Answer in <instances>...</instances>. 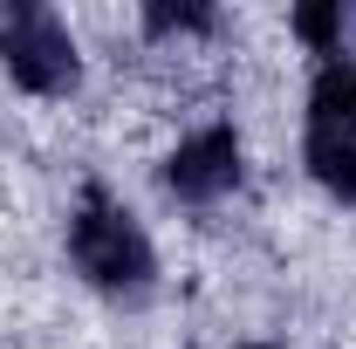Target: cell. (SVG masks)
<instances>
[{
  "label": "cell",
  "mask_w": 356,
  "mask_h": 349,
  "mask_svg": "<svg viewBox=\"0 0 356 349\" xmlns=\"http://www.w3.org/2000/svg\"><path fill=\"white\" fill-rule=\"evenodd\" d=\"M309 131H356V62H322L309 89Z\"/></svg>",
  "instance_id": "cell-4"
},
{
  "label": "cell",
  "mask_w": 356,
  "mask_h": 349,
  "mask_svg": "<svg viewBox=\"0 0 356 349\" xmlns=\"http://www.w3.org/2000/svg\"><path fill=\"white\" fill-rule=\"evenodd\" d=\"M144 28L151 35H199V28H213V7H151Z\"/></svg>",
  "instance_id": "cell-7"
},
{
  "label": "cell",
  "mask_w": 356,
  "mask_h": 349,
  "mask_svg": "<svg viewBox=\"0 0 356 349\" xmlns=\"http://www.w3.org/2000/svg\"><path fill=\"white\" fill-rule=\"evenodd\" d=\"M309 172L322 192L356 206V131H309Z\"/></svg>",
  "instance_id": "cell-5"
},
{
  "label": "cell",
  "mask_w": 356,
  "mask_h": 349,
  "mask_svg": "<svg viewBox=\"0 0 356 349\" xmlns=\"http://www.w3.org/2000/svg\"><path fill=\"white\" fill-rule=\"evenodd\" d=\"M0 62H7L14 83L35 89V96H69L76 76H83L69 28L48 7H0Z\"/></svg>",
  "instance_id": "cell-2"
},
{
  "label": "cell",
  "mask_w": 356,
  "mask_h": 349,
  "mask_svg": "<svg viewBox=\"0 0 356 349\" xmlns=\"http://www.w3.org/2000/svg\"><path fill=\"white\" fill-rule=\"evenodd\" d=\"M165 185H172L178 199H192V206H206V199H226L233 185H240V137L213 124V131L185 137L172 158H165Z\"/></svg>",
  "instance_id": "cell-3"
},
{
  "label": "cell",
  "mask_w": 356,
  "mask_h": 349,
  "mask_svg": "<svg viewBox=\"0 0 356 349\" xmlns=\"http://www.w3.org/2000/svg\"><path fill=\"white\" fill-rule=\"evenodd\" d=\"M69 254L103 295H151V240L137 233V219L124 206H110L96 185L83 192V206L69 219Z\"/></svg>",
  "instance_id": "cell-1"
},
{
  "label": "cell",
  "mask_w": 356,
  "mask_h": 349,
  "mask_svg": "<svg viewBox=\"0 0 356 349\" xmlns=\"http://www.w3.org/2000/svg\"><path fill=\"white\" fill-rule=\"evenodd\" d=\"M343 28H356V14H343V7H295V35L309 48H322L329 62H343Z\"/></svg>",
  "instance_id": "cell-6"
}]
</instances>
